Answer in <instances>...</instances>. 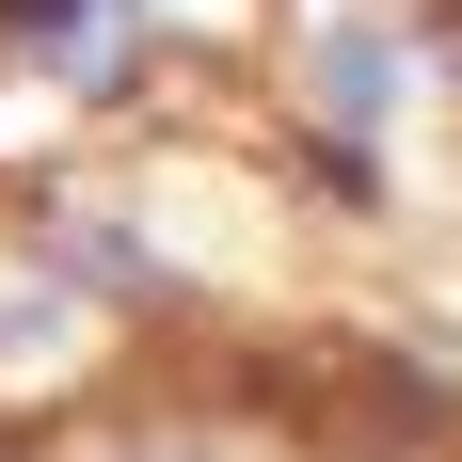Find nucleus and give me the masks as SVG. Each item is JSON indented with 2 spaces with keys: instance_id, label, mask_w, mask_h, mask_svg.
Here are the masks:
<instances>
[{
  "instance_id": "nucleus-1",
  "label": "nucleus",
  "mask_w": 462,
  "mask_h": 462,
  "mask_svg": "<svg viewBox=\"0 0 462 462\" xmlns=\"http://www.w3.org/2000/svg\"><path fill=\"white\" fill-rule=\"evenodd\" d=\"M96 16H128V0H0V32L48 48V32H96Z\"/></svg>"
}]
</instances>
